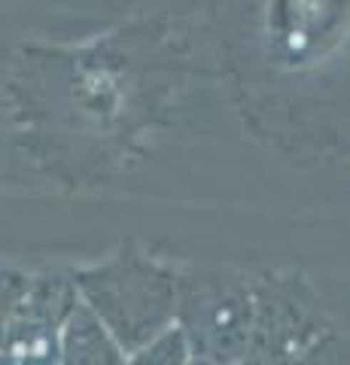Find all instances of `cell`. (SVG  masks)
Here are the masks:
<instances>
[{"mask_svg": "<svg viewBox=\"0 0 350 365\" xmlns=\"http://www.w3.org/2000/svg\"><path fill=\"white\" fill-rule=\"evenodd\" d=\"M192 353L180 329H165L155 338H150L143 347L131 350L125 356V365H189Z\"/></svg>", "mask_w": 350, "mask_h": 365, "instance_id": "7a4b0ae2", "label": "cell"}, {"mask_svg": "<svg viewBox=\"0 0 350 365\" xmlns=\"http://www.w3.org/2000/svg\"><path fill=\"white\" fill-rule=\"evenodd\" d=\"M289 365H347V359H344V353H341V347H332V344H311L308 350H302L296 359H292Z\"/></svg>", "mask_w": 350, "mask_h": 365, "instance_id": "3957f363", "label": "cell"}, {"mask_svg": "<svg viewBox=\"0 0 350 365\" xmlns=\"http://www.w3.org/2000/svg\"><path fill=\"white\" fill-rule=\"evenodd\" d=\"M189 365H210V362H198V359H192Z\"/></svg>", "mask_w": 350, "mask_h": 365, "instance_id": "277c9868", "label": "cell"}, {"mask_svg": "<svg viewBox=\"0 0 350 365\" xmlns=\"http://www.w3.org/2000/svg\"><path fill=\"white\" fill-rule=\"evenodd\" d=\"M58 365H125V353L95 314H76L64 326Z\"/></svg>", "mask_w": 350, "mask_h": 365, "instance_id": "6da1fadb", "label": "cell"}]
</instances>
